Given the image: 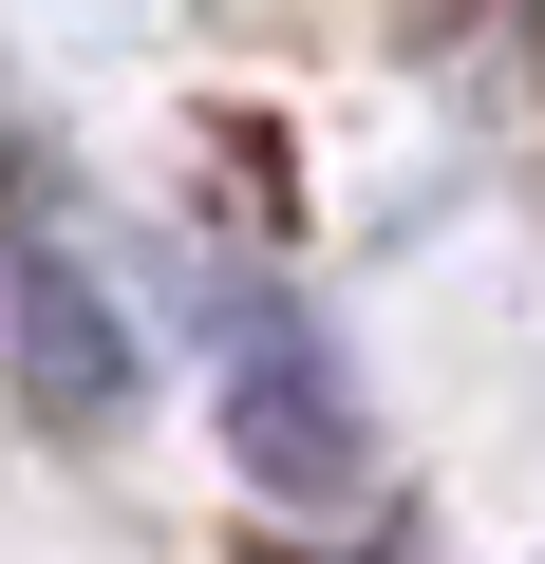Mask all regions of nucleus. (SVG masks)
Masks as SVG:
<instances>
[{
    "mask_svg": "<svg viewBox=\"0 0 545 564\" xmlns=\"http://www.w3.org/2000/svg\"><path fill=\"white\" fill-rule=\"evenodd\" d=\"M226 433H244V470L283 508L358 489V377H339V339L302 302H226Z\"/></svg>",
    "mask_w": 545,
    "mask_h": 564,
    "instance_id": "f257e3e1",
    "label": "nucleus"
},
{
    "mask_svg": "<svg viewBox=\"0 0 545 564\" xmlns=\"http://www.w3.org/2000/svg\"><path fill=\"white\" fill-rule=\"evenodd\" d=\"M0 245H20V414H39V433H95V414L132 395V339H113V282L76 263V226H57V188H39V151L0 170Z\"/></svg>",
    "mask_w": 545,
    "mask_h": 564,
    "instance_id": "f03ea898",
    "label": "nucleus"
}]
</instances>
